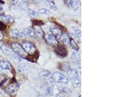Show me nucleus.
<instances>
[{
  "mask_svg": "<svg viewBox=\"0 0 130 97\" xmlns=\"http://www.w3.org/2000/svg\"><path fill=\"white\" fill-rule=\"evenodd\" d=\"M12 48L17 54L20 57L25 59H27L28 57V54L24 49L23 47L16 42H14L11 45Z\"/></svg>",
  "mask_w": 130,
  "mask_h": 97,
  "instance_id": "1",
  "label": "nucleus"
},
{
  "mask_svg": "<svg viewBox=\"0 0 130 97\" xmlns=\"http://www.w3.org/2000/svg\"><path fill=\"white\" fill-rule=\"evenodd\" d=\"M52 78L53 81L57 83H63V84H67L69 81L68 78L60 72L55 71L52 74Z\"/></svg>",
  "mask_w": 130,
  "mask_h": 97,
  "instance_id": "2",
  "label": "nucleus"
},
{
  "mask_svg": "<svg viewBox=\"0 0 130 97\" xmlns=\"http://www.w3.org/2000/svg\"><path fill=\"white\" fill-rule=\"evenodd\" d=\"M22 47L25 51L30 55H35L36 53V48L34 44L28 41H24L22 43Z\"/></svg>",
  "mask_w": 130,
  "mask_h": 97,
  "instance_id": "3",
  "label": "nucleus"
},
{
  "mask_svg": "<svg viewBox=\"0 0 130 97\" xmlns=\"http://www.w3.org/2000/svg\"><path fill=\"white\" fill-rule=\"evenodd\" d=\"M12 80V82L8 86L5 88V91L8 94L10 95H13L15 94L18 90L20 87V85L16 80Z\"/></svg>",
  "mask_w": 130,
  "mask_h": 97,
  "instance_id": "4",
  "label": "nucleus"
},
{
  "mask_svg": "<svg viewBox=\"0 0 130 97\" xmlns=\"http://www.w3.org/2000/svg\"><path fill=\"white\" fill-rule=\"evenodd\" d=\"M39 76L40 78L47 84H51L53 82L51 73L50 71L47 70L42 71L40 72Z\"/></svg>",
  "mask_w": 130,
  "mask_h": 97,
  "instance_id": "5",
  "label": "nucleus"
},
{
  "mask_svg": "<svg viewBox=\"0 0 130 97\" xmlns=\"http://www.w3.org/2000/svg\"><path fill=\"white\" fill-rule=\"evenodd\" d=\"M55 53L60 57H65L68 54L66 48L63 45H59L54 50Z\"/></svg>",
  "mask_w": 130,
  "mask_h": 97,
  "instance_id": "6",
  "label": "nucleus"
},
{
  "mask_svg": "<svg viewBox=\"0 0 130 97\" xmlns=\"http://www.w3.org/2000/svg\"><path fill=\"white\" fill-rule=\"evenodd\" d=\"M44 36L45 39L47 43L51 46H54L58 44V41L56 37L51 34H46Z\"/></svg>",
  "mask_w": 130,
  "mask_h": 97,
  "instance_id": "7",
  "label": "nucleus"
},
{
  "mask_svg": "<svg viewBox=\"0 0 130 97\" xmlns=\"http://www.w3.org/2000/svg\"><path fill=\"white\" fill-rule=\"evenodd\" d=\"M9 34L12 37L15 38H22L25 36L23 31L18 29H12L9 32Z\"/></svg>",
  "mask_w": 130,
  "mask_h": 97,
  "instance_id": "8",
  "label": "nucleus"
},
{
  "mask_svg": "<svg viewBox=\"0 0 130 97\" xmlns=\"http://www.w3.org/2000/svg\"><path fill=\"white\" fill-rule=\"evenodd\" d=\"M23 32L25 36H28L31 38L35 37V32H34V28L31 27L25 28L23 31Z\"/></svg>",
  "mask_w": 130,
  "mask_h": 97,
  "instance_id": "9",
  "label": "nucleus"
},
{
  "mask_svg": "<svg viewBox=\"0 0 130 97\" xmlns=\"http://www.w3.org/2000/svg\"><path fill=\"white\" fill-rule=\"evenodd\" d=\"M0 67L5 70H10L12 67L8 61L5 60L0 61Z\"/></svg>",
  "mask_w": 130,
  "mask_h": 97,
  "instance_id": "10",
  "label": "nucleus"
},
{
  "mask_svg": "<svg viewBox=\"0 0 130 97\" xmlns=\"http://www.w3.org/2000/svg\"><path fill=\"white\" fill-rule=\"evenodd\" d=\"M0 19L8 23H13L15 20L14 18L10 15H2L0 16Z\"/></svg>",
  "mask_w": 130,
  "mask_h": 97,
  "instance_id": "11",
  "label": "nucleus"
},
{
  "mask_svg": "<svg viewBox=\"0 0 130 97\" xmlns=\"http://www.w3.org/2000/svg\"><path fill=\"white\" fill-rule=\"evenodd\" d=\"M69 6L74 9V10H77L80 6V3L79 1H69L68 2Z\"/></svg>",
  "mask_w": 130,
  "mask_h": 97,
  "instance_id": "12",
  "label": "nucleus"
},
{
  "mask_svg": "<svg viewBox=\"0 0 130 97\" xmlns=\"http://www.w3.org/2000/svg\"><path fill=\"white\" fill-rule=\"evenodd\" d=\"M59 68L60 70L67 72L70 68V65L67 62H61L59 64Z\"/></svg>",
  "mask_w": 130,
  "mask_h": 97,
  "instance_id": "13",
  "label": "nucleus"
},
{
  "mask_svg": "<svg viewBox=\"0 0 130 97\" xmlns=\"http://www.w3.org/2000/svg\"><path fill=\"white\" fill-rule=\"evenodd\" d=\"M34 30L35 32V36H37L38 37H42L44 36L43 31L39 26H35Z\"/></svg>",
  "mask_w": 130,
  "mask_h": 97,
  "instance_id": "14",
  "label": "nucleus"
},
{
  "mask_svg": "<svg viewBox=\"0 0 130 97\" xmlns=\"http://www.w3.org/2000/svg\"><path fill=\"white\" fill-rule=\"evenodd\" d=\"M72 58L73 60V61L75 62L76 63L79 64L80 62V56L79 53L77 51L73 50L72 51Z\"/></svg>",
  "mask_w": 130,
  "mask_h": 97,
  "instance_id": "15",
  "label": "nucleus"
},
{
  "mask_svg": "<svg viewBox=\"0 0 130 97\" xmlns=\"http://www.w3.org/2000/svg\"><path fill=\"white\" fill-rule=\"evenodd\" d=\"M50 32L51 33V34L55 37H60L61 34H62V32L61 30L59 28H57L56 27H52L50 29Z\"/></svg>",
  "mask_w": 130,
  "mask_h": 97,
  "instance_id": "16",
  "label": "nucleus"
},
{
  "mask_svg": "<svg viewBox=\"0 0 130 97\" xmlns=\"http://www.w3.org/2000/svg\"><path fill=\"white\" fill-rule=\"evenodd\" d=\"M60 38L61 42H63L64 44H69L70 37L69 36H68L67 34L65 33L62 34L60 36Z\"/></svg>",
  "mask_w": 130,
  "mask_h": 97,
  "instance_id": "17",
  "label": "nucleus"
},
{
  "mask_svg": "<svg viewBox=\"0 0 130 97\" xmlns=\"http://www.w3.org/2000/svg\"><path fill=\"white\" fill-rule=\"evenodd\" d=\"M69 44H70L71 46L73 48V49L74 50L78 51L79 50V46H78V45L76 42V41H75V40L73 38H70Z\"/></svg>",
  "mask_w": 130,
  "mask_h": 97,
  "instance_id": "18",
  "label": "nucleus"
},
{
  "mask_svg": "<svg viewBox=\"0 0 130 97\" xmlns=\"http://www.w3.org/2000/svg\"><path fill=\"white\" fill-rule=\"evenodd\" d=\"M59 90L61 92L63 93L70 94L72 92L71 89L68 87H59Z\"/></svg>",
  "mask_w": 130,
  "mask_h": 97,
  "instance_id": "19",
  "label": "nucleus"
},
{
  "mask_svg": "<svg viewBox=\"0 0 130 97\" xmlns=\"http://www.w3.org/2000/svg\"><path fill=\"white\" fill-rule=\"evenodd\" d=\"M1 48L3 52L7 55H9L11 53V51L8 48L5 46L2 45L1 46Z\"/></svg>",
  "mask_w": 130,
  "mask_h": 97,
  "instance_id": "20",
  "label": "nucleus"
},
{
  "mask_svg": "<svg viewBox=\"0 0 130 97\" xmlns=\"http://www.w3.org/2000/svg\"><path fill=\"white\" fill-rule=\"evenodd\" d=\"M73 86L74 87H79L81 86V81L79 79H76L72 80Z\"/></svg>",
  "mask_w": 130,
  "mask_h": 97,
  "instance_id": "21",
  "label": "nucleus"
},
{
  "mask_svg": "<svg viewBox=\"0 0 130 97\" xmlns=\"http://www.w3.org/2000/svg\"><path fill=\"white\" fill-rule=\"evenodd\" d=\"M32 23L35 26H42L44 24V23L40 20H38V19H33L32 20Z\"/></svg>",
  "mask_w": 130,
  "mask_h": 97,
  "instance_id": "22",
  "label": "nucleus"
},
{
  "mask_svg": "<svg viewBox=\"0 0 130 97\" xmlns=\"http://www.w3.org/2000/svg\"><path fill=\"white\" fill-rule=\"evenodd\" d=\"M73 29L74 30V32L75 33V34H76V35L78 36V37L80 39H81V31L79 29H78L77 28L75 27H73Z\"/></svg>",
  "mask_w": 130,
  "mask_h": 97,
  "instance_id": "23",
  "label": "nucleus"
},
{
  "mask_svg": "<svg viewBox=\"0 0 130 97\" xmlns=\"http://www.w3.org/2000/svg\"><path fill=\"white\" fill-rule=\"evenodd\" d=\"M28 13L29 15L31 17H36L38 16V14L36 12L34 11L31 9H28Z\"/></svg>",
  "mask_w": 130,
  "mask_h": 97,
  "instance_id": "24",
  "label": "nucleus"
},
{
  "mask_svg": "<svg viewBox=\"0 0 130 97\" xmlns=\"http://www.w3.org/2000/svg\"><path fill=\"white\" fill-rule=\"evenodd\" d=\"M20 6L23 10H25L28 7V4L26 1H22L20 4Z\"/></svg>",
  "mask_w": 130,
  "mask_h": 97,
  "instance_id": "25",
  "label": "nucleus"
},
{
  "mask_svg": "<svg viewBox=\"0 0 130 97\" xmlns=\"http://www.w3.org/2000/svg\"><path fill=\"white\" fill-rule=\"evenodd\" d=\"M39 13V14H46V15H47V14H49L50 13V11L48 10L47 9H45V8H41V9H39L38 11Z\"/></svg>",
  "mask_w": 130,
  "mask_h": 97,
  "instance_id": "26",
  "label": "nucleus"
},
{
  "mask_svg": "<svg viewBox=\"0 0 130 97\" xmlns=\"http://www.w3.org/2000/svg\"><path fill=\"white\" fill-rule=\"evenodd\" d=\"M46 94L49 96H52L54 94L53 88L51 87H47L46 89Z\"/></svg>",
  "mask_w": 130,
  "mask_h": 97,
  "instance_id": "27",
  "label": "nucleus"
},
{
  "mask_svg": "<svg viewBox=\"0 0 130 97\" xmlns=\"http://www.w3.org/2000/svg\"><path fill=\"white\" fill-rule=\"evenodd\" d=\"M46 3H47V4L49 5V6H50V7L52 9H54L55 10L56 9V6H55V3H54L53 1H46Z\"/></svg>",
  "mask_w": 130,
  "mask_h": 97,
  "instance_id": "28",
  "label": "nucleus"
},
{
  "mask_svg": "<svg viewBox=\"0 0 130 97\" xmlns=\"http://www.w3.org/2000/svg\"><path fill=\"white\" fill-rule=\"evenodd\" d=\"M6 28V26L2 22H0V30H5Z\"/></svg>",
  "mask_w": 130,
  "mask_h": 97,
  "instance_id": "29",
  "label": "nucleus"
},
{
  "mask_svg": "<svg viewBox=\"0 0 130 97\" xmlns=\"http://www.w3.org/2000/svg\"><path fill=\"white\" fill-rule=\"evenodd\" d=\"M56 97H66V96L64 95V94L62 92H59L58 94H57Z\"/></svg>",
  "mask_w": 130,
  "mask_h": 97,
  "instance_id": "30",
  "label": "nucleus"
},
{
  "mask_svg": "<svg viewBox=\"0 0 130 97\" xmlns=\"http://www.w3.org/2000/svg\"><path fill=\"white\" fill-rule=\"evenodd\" d=\"M7 79H6V78L4 79V80H3L1 82H0V86H2V85H3L4 84V83L6 82Z\"/></svg>",
  "mask_w": 130,
  "mask_h": 97,
  "instance_id": "31",
  "label": "nucleus"
},
{
  "mask_svg": "<svg viewBox=\"0 0 130 97\" xmlns=\"http://www.w3.org/2000/svg\"><path fill=\"white\" fill-rule=\"evenodd\" d=\"M4 8L3 6L2 5V4H0V14L2 13L3 12H4Z\"/></svg>",
  "mask_w": 130,
  "mask_h": 97,
  "instance_id": "32",
  "label": "nucleus"
},
{
  "mask_svg": "<svg viewBox=\"0 0 130 97\" xmlns=\"http://www.w3.org/2000/svg\"><path fill=\"white\" fill-rule=\"evenodd\" d=\"M3 38H4V34H2V33L0 32V41L3 40Z\"/></svg>",
  "mask_w": 130,
  "mask_h": 97,
  "instance_id": "33",
  "label": "nucleus"
},
{
  "mask_svg": "<svg viewBox=\"0 0 130 97\" xmlns=\"http://www.w3.org/2000/svg\"><path fill=\"white\" fill-rule=\"evenodd\" d=\"M37 97H44L43 95H39Z\"/></svg>",
  "mask_w": 130,
  "mask_h": 97,
  "instance_id": "34",
  "label": "nucleus"
},
{
  "mask_svg": "<svg viewBox=\"0 0 130 97\" xmlns=\"http://www.w3.org/2000/svg\"><path fill=\"white\" fill-rule=\"evenodd\" d=\"M1 3H2V4H4V1H0V4Z\"/></svg>",
  "mask_w": 130,
  "mask_h": 97,
  "instance_id": "35",
  "label": "nucleus"
},
{
  "mask_svg": "<svg viewBox=\"0 0 130 97\" xmlns=\"http://www.w3.org/2000/svg\"><path fill=\"white\" fill-rule=\"evenodd\" d=\"M79 97H81V96H80H80H79Z\"/></svg>",
  "mask_w": 130,
  "mask_h": 97,
  "instance_id": "36",
  "label": "nucleus"
},
{
  "mask_svg": "<svg viewBox=\"0 0 130 97\" xmlns=\"http://www.w3.org/2000/svg\"><path fill=\"white\" fill-rule=\"evenodd\" d=\"M1 90H0V93H1Z\"/></svg>",
  "mask_w": 130,
  "mask_h": 97,
  "instance_id": "37",
  "label": "nucleus"
}]
</instances>
